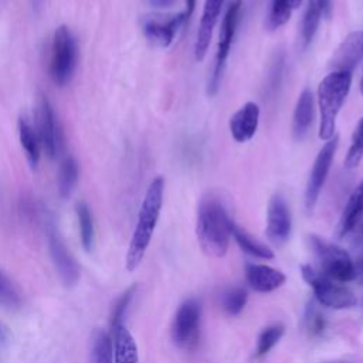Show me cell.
Returning <instances> with one entry per match:
<instances>
[{
    "label": "cell",
    "mask_w": 363,
    "mask_h": 363,
    "mask_svg": "<svg viewBox=\"0 0 363 363\" xmlns=\"http://www.w3.org/2000/svg\"><path fill=\"white\" fill-rule=\"evenodd\" d=\"M362 160H363V116L359 119V122L353 129L350 145L346 152L343 163L346 169H356Z\"/></svg>",
    "instance_id": "484cf974"
},
{
    "label": "cell",
    "mask_w": 363,
    "mask_h": 363,
    "mask_svg": "<svg viewBox=\"0 0 363 363\" xmlns=\"http://www.w3.org/2000/svg\"><path fill=\"white\" fill-rule=\"evenodd\" d=\"M112 357L113 363H138L139 353L138 345L128 330V328L121 323L112 328Z\"/></svg>",
    "instance_id": "ac0fdd59"
},
{
    "label": "cell",
    "mask_w": 363,
    "mask_h": 363,
    "mask_svg": "<svg viewBox=\"0 0 363 363\" xmlns=\"http://www.w3.org/2000/svg\"><path fill=\"white\" fill-rule=\"evenodd\" d=\"M261 109L257 102L248 101L238 111H235L230 121L228 128L233 139L238 143H245L251 140L258 129Z\"/></svg>",
    "instance_id": "2e32d148"
},
{
    "label": "cell",
    "mask_w": 363,
    "mask_h": 363,
    "mask_svg": "<svg viewBox=\"0 0 363 363\" xmlns=\"http://www.w3.org/2000/svg\"><path fill=\"white\" fill-rule=\"evenodd\" d=\"M231 218L223 201L213 193L200 199L197 207L196 234L203 252L208 257H224L231 235Z\"/></svg>",
    "instance_id": "6da1fadb"
},
{
    "label": "cell",
    "mask_w": 363,
    "mask_h": 363,
    "mask_svg": "<svg viewBox=\"0 0 363 363\" xmlns=\"http://www.w3.org/2000/svg\"><path fill=\"white\" fill-rule=\"evenodd\" d=\"M301 274L312 288L313 295L320 305L332 309H347L357 303L356 295L349 288L336 284L311 265H302Z\"/></svg>",
    "instance_id": "8992f818"
},
{
    "label": "cell",
    "mask_w": 363,
    "mask_h": 363,
    "mask_svg": "<svg viewBox=\"0 0 363 363\" xmlns=\"http://www.w3.org/2000/svg\"><path fill=\"white\" fill-rule=\"evenodd\" d=\"M75 210H77V218H78L82 247L85 251H91L94 248V241H95V227H94L92 213H91L89 207L82 201L77 204Z\"/></svg>",
    "instance_id": "d4e9b609"
},
{
    "label": "cell",
    "mask_w": 363,
    "mask_h": 363,
    "mask_svg": "<svg viewBox=\"0 0 363 363\" xmlns=\"http://www.w3.org/2000/svg\"><path fill=\"white\" fill-rule=\"evenodd\" d=\"M225 0H204L203 13L199 23V30L194 41V58L196 61H203L213 37L214 27L217 24V20L220 17L223 4Z\"/></svg>",
    "instance_id": "9a60e30c"
},
{
    "label": "cell",
    "mask_w": 363,
    "mask_h": 363,
    "mask_svg": "<svg viewBox=\"0 0 363 363\" xmlns=\"http://www.w3.org/2000/svg\"><path fill=\"white\" fill-rule=\"evenodd\" d=\"M133 294H135V286H130L128 288L121 296L119 299L116 301V303L113 305V309H112V315H111V328H115L121 323H123V318H125V313H126V309L133 298Z\"/></svg>",
    "instance_id": "1f68e13d"
},
{
    "label": "cell",
    "mask_w": 363,
    "mask_h": 363,
    "mask_svg": "<svg viewBox=\"0 0 363 363\" xmlns=\"http://www.w3.org/2000/svg\"><path fill=\"white\" fill-rule=\"evenodd\" d=\"M337 145H339V136L335 135L332 139L325 142V145L320 147L319 153L315 157V162L312 164V169L306 182V187H305V208L308 213H312L316 207L320 191L325 186L329 170L332 167V162L337 150Z\"/></svg>",
    "instance_id": "ba28073f"
},
{
    "label": "cell",
    "mask_w": 363,
    "mask_h": 363,
    "mask_svg": "<svg viewBox=\"0 0 363 363\" xmlns=\"http://www.w3.org/2000/svg\"><path fill=\"white\" fill-rule=\"evenodd\" d=\"M190 16L183 10L172 16H152L143 21V34L149 43L156 47L167 48L174 37L176 33L182 26L187 23Z\"/></svg>",
    "instance_id": "8fae6325"
},
{
    "label": "cell",
    "mask_w": 363,
    "mask_h": 363,
    "mask_svg": "<svg viewBox=\"0 0 363 363\" xmlns=\"http://www.w3.org/2000/svg\"><path fill=\"white\" fill-rule=\"evenodd\" d=\"M292 220L286 200L281 193H275L267 208V237L275 245L286 242L291 235Z\"/></svg>",
    "instance_id": "7c38bea8"
},
{
    "label": "cell",
    "mask_w": 363,
    "mask_h": 363,
    "mask_svg": "<svg viewBox=\"0 0 363 363\" xmlns=\"http://www.w3.org/2000/svg\"><path fill=\"white\" fill-rule=\"evenodd\" d=\"M48 247H50L52 262L58 271L61 281L67 286L74 285L78 281L79 269L74 257L71 255L64 241L61 240L54 223H50L48 225Z\"/></svg>",
    "instance_id": "4fadbf2b"
},
{
    "label": "cell",
    "mask_w": 363,
    "mask_h": 363,
    "mask_svg": "<svg viewBox=\"0 0 363 363\" xmlns=\"http://www.w3.org/2000/svg\"><path fill=\"white\" fill-rule=\"evenodd\" d=\"M0 303L13 308L20 303L18 295L11 282L0 272Z\"/></svg>",
    "instance_id": "d6a6232c"
},
{
    "label": "cell",
    "mask_w": 363,
    "mask_h": 363,
    "mask_svg": "<svg viewBox=\"0 0 363 363\" xmlns=\"http://www.w3.org/2000/svg\"><path fill=\"white\" fill-rule=\"evenodd\" d=\"M282 335H284V326L279 325V323H275V325H271V326L265 328L258 336L255 356L257 357L265 356L281 340Z\"/></svg>",
    "instance_id": "83f0119b"
},
{
    "label": "cell",
    "mask_w": 363,
    "mask_h": 363,
    "mask_svg": "<svg viewBox=\"0 0 363 363\" xmlns=\"http://www.w3.org/2000/svg\"><path fill=\"white\" fill-rule=\"evenodd\" d=\"M231 235L234 237L238 247L248 255L261 258V259H272L274 258V252L271 248H268L261 241L255 240L251 234H248L242 227H240L234 221H231Z\"/></svg>",
    "instance_id": "7402d4cb"
},
{
    "label": "cell",
    "mask_w": 363,
    "mask_h": 363,
    "mask_svg": "<svg viewBox=\"0 0 363 363\" xmlns=\"http://www.w3.org/2000/svg\"><path fill=\"white\" fill-rule=\"evenodd\" d=\"M353 74L345 71H330L318 85L319 108V139L329 140L335 136L337 115L349 95Z\"/></svg>",
    "instance_id": "3957f363"
},
{
    "label": "cell",
    "mask_w": 363,
    "mask_h": 363,
    "mask_svg": "<svg viewBox=\"0 0 363 363\" xmlns=\"http://www.w3.org/2000/svg\"><path fill=\"white\" fill-rule=\"evenodd\" d=\"M313 94L309 88H305L296 101L292 116V135L295 140H302L313 121Z\"/></svg>",
    "instance_id": "d6986e66"
},
{
    "label": "cell",
    "mask_w": 363,
    "mask_h": 363,
    "mask_svg": "<svg viewBox=\"0 0 363 363\" xmlns=\"http://www.w3.org/2000/svg\"><path fill=\"white\" fill-rule=\"evenodd\" d=\"M78 48L75 37L67 26H60L54 31L51 44L50 74L58 86L67 85L75 71Z\"/></svg>",
    "instance_id": "5b68a950"
},
{
    "label": "cell",
    "mask_w": 363,
    "mask_h": 363,
    "mask_svg": "<svg viewBox=\"0 0 363 363\" xmlns=\"http://www.w3.org/2000/svg\"><path fill=\"white\" fill-rule=\"evenodd\" d=\"M201 306L194 298L184 301L173 319L172 339L182 349H191L199 339Z\"/></svg>",
    "instance_id": "9c48e42d"
},
{
    "label": "cell",
    "mask_w": 363,
    "mask_h": 363,
    "mask_svg": "<svg viewBox=\"0 0 363 363\" xmlns=\"http://www.w3.org/2000/svg\"><path fill=\"white\" fill-rule=\"evenodd\" d=\"M78 177H79L78 162L72 156L65 157L64 162L61 163L60 173H58V191L62 199H68L72 194L78 183Z\"/></svg>",
    "instance_id": "cb8c5ba5"
},
{
    "label": "cell",
    "mask_w": 363,
    "mask_h": 363,
    "mask_svg": "<svg viewBox=\"0 0 363 363\" xmlns=\"http://www.w3.org/2000/svg\"><path fill=\"white\" fill-rule=\"evenodd\" d=\"M91 363H113L112 339L104 330H98L94 335L92 349H91Z\"/></svg>",
    "instance_id": "4316f807"
},
{
    "label": "cell",
    "mask_w": 363,
    "mask_h": 363,
    "mask_svg": "<svg viewBox=\"0 0 363 363\" xmlns=\"http://www.w3.org/2000/svg\"><path fill=\"white\" fill-rule=\"evenodd\" d=\"M363 60V30L349 33L333 51L329 60L332 71H345L353 74L356 65Z\"/></svg>",
    "instance_id": "5bb4252c"
},
{
    "label": "cell",
    "mask_w": 363,
    "mask_h": 363,
    "mask_svg": "<svg viewBox=\"0 0 363 363\" xmlns=\"http://www.w3.org/2000/svg\"><path fill=\"white\" fill-rule=\"evenodd\" d=\"M301 3H302V0H291V6H292V9H298V7L301 6Z\"/></svg>",
    "instance_id": "d590c367"
},
{
    "label": "cell",
    "mask_w": 363,
    "mask_h": 363,
    "mask_svg": "<svg viewBox=\"0 0 363 363\" xmlns=\"http://www.w3.org/2000/svg\"><path fill=\"white\" fill-rule=\"evenodd\" d=\"M292 10L294 9L291 6V0H271L267 26L271 30H277L282 27L291 18Z\"/></svg>",
    "instance_id": "f1b7e54d"
},
{
    "label": "cell",
    "mask_w": 363,
    "mask_h": 363,
    "mask_svg": "<svg viewBox=\"0 0 363 363\" xmlns=\"http://www.w3.org/2000/svg\"><path fill=\"white\" fill-rule=\"evenodd\" d=\"M309 244L319 261L323 275L337 282L354 279V262L346 250L315 234L309 235Z\"/></svg>",
    "instance_id": "277c9868"
},
{
    "label": "cell",
    "mask_w": 363,
    "mask_h": 363,
    "mask_svg": "<svg viewBox=\"0 0 363 363\" xmlns=\"http://www.w3.org/2000/svg\"><path fill=\"white\" fill-rule=\"evenodd\" d=\"M354 279L363 284V257L359 258L357 262L354 264Z\"/></svg>",
    "instance_id": "836d02e7"
},
{
    "label": "cell",
    "mask_w": 363,
    "mask_h": 363,
    "mask_svg": "<svg viewBox=\"0 0 363 363\" xmlns=\"http://www.w3.org/2000/svg\"><path fill=\"white\" fill-rule=\"evenodd\" d=\"M360 92L363 95V72H362V78H360Z\"/></svg>",
    "instance_id": "8d00e7d4"
},
{
    "label": "cell",
    "mask_w": 363,
    "mask_h": 363,
    "mask_svg": "<svg viewBox=\"0 0 363 363\" xmlns=\"http://www.w3.org/2000/svg\"><path fill=\"white\" fill-rule=\"evenodd\" d=\"M164 193V179L162 176L155 177L143 197V201L139 208L138 221L129 242L126 252V269L129 272L135 271L142 262L145 252L150 244L153 231L159 221Z\"/></svg>",
    "instance_id": "7a4b0ae2"
},
{
    "label": "cell",
    "mask_w": 363,
    "mask_h": 363,
    "mask_svg": "<svg viewBox=\"0 0 363 363\" xmlns=\"http://www.w3.org/2000/svg\"><path fill=\"white\" fill-rule=\"evenodd\" d=\"M37 136L45 153L54 159L61 150V132L57 116L47 95L40 94L37 102Z\"/></svg>",
    "instance_id": "30bf717a"
},
{
    "label": "cell",
    "mask_w": 363,
    "mask_h": 363,
    "mask_svg": "<svg viewBox=\"0 0 363 363\" xmlns=\"http://www.w3.org/2000/svg\"><path fill=\"white\" fill-rule=\"evenodd\" d=\"M241 7H242V0H231L225 13H224L223 20H221L214 67H213V71H211V75H210L208 84H207V94L210 96L216 95L217 91H218L223 69H224L225 61L228 58L230 48H231V44H233V38L235 35L237 26H238V21H240Z\"/></svg>",
    "instance_id": "52a82bcc"
},
{
    "label": "cell",
    "mask_w": 363,
    "mask_h": 363,
    "mask_svg": "<svg viewBox=\"0 0 363 363\" xmlns=\"http://www.w3.org/2000/svg\"><path fill=\"white\" fill-rule=\"evenodd\" d=\"M18 138L21 147L24 149L28 159V163L31 164V167H37L40 160V140L35 130L23 118L18 119Z\"/></svg>",
    "instance_id": "603a6c76"
},
{
    "label": "cell",
    "mask_w": 363,
    "mask_h": 363,
    "mask_svg": "<svg viewBox=\"0 0 363 363\" xmlns=\"http://www.w3.org/2000/svg\"><path fill=\"white\" fill-rule=\"evenodd\" d=\"M247 303V292L240 286L228 288L221 296V306L228 315H238Z\"/></svg>",
    "instance_id": "f546056e"
},
{
    "label": "cell",
    "mask_w": 363,
    "mask_h": 363,
    "mask_svg": "<svg viewBox=\"0 0 363 363\" xmlns=\"http://www.w3.org/2000/svg\"><path fill=\"white\" fill-rule=\"evenodd\" d=\"M149 4L152 7H156V9H167L173 4L174 0H147Z\"/></svg>",
    "instance_id": "e575fe53"
},
{
    "label": "cell",
    "mask_w": 363,
    "mask_h": 363,
    "mask_svg": "<svg viewBox=\"0 0 363 363\" xmlns=\"http://www.w3.org/2000/svg\"><path fill=\"white\" fill-rule=\"evenodd\" d=\"M4 336V332H3V329H1V326H0V339Z\"/></svg>",
    "instance_id": "74e56055"
},
{
    "label": "cell",
    "mask_w": 363,
    "mask_h": 363,
    "mask_svg": "<svg viewBox=\"0 0 363 363\" xmlns=\"http://www.w3.org/2000/svg\"><path fill=\"white\" fill-rule=\"evenodd\" d=\"M363 217V179L350 193L343 211L340 214V220L337 224V235L345 237L349 234Z\"/></svg>",
    "instance_id": "ffe728a7"
},
{
    "label": "cell",
    "mask_w": 363,
    "mask_h": 363,
    "mask_svg": "<svg viewBox=\"0 0 363 363\" xmlns=\"http://www.w3.org/2000/svg\"><path fill=\"white\" fill-rule=\"evenodd\" d=\"M330 3L329 0H306V9L303 13L302 18V26H301V37L303 45H308L319 27L322 14L329 13Z\"/></svg>",
    "instance_id": "44dd1931"
},
{
    "label": "cell",
    "mask_w": 363,
    "mask_h": 363,
    "mask_svg": "<svg viewBox=\"0 0 363 363\" xmlns=\"http://www.w3.org/2000/svg\"><path fill=\"white\" fill-rule=\"evenodd\" d=\"M245 277L250 286L257 292H271L285 282L282 271L264 264H247Z\"/></svg>",
    "instance_id": "e0dca14e"
},
{
    "label": "cell",
    "mask_w": 363,
    "mask_h": 363,
    "mask_svg": "<svg viewBox=\"0 0 363 363\" xmlns=\"http://www.w3.org/2000/svg\"><path fill=\"white\" fill-rule=\"evenodd\" d=\"M303 326L306 333L311 337H318L323 335L326 329V319L320 313V311L315 306V303H309L306 306V311L303 315Z\"/></svg>",
    "instance_id": "4dcf8cb0"
}]
</instances>
